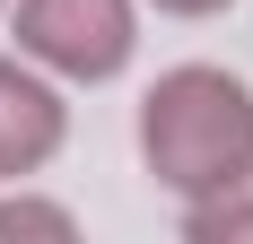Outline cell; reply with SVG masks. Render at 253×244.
<instances>
[{
  "mask_svg": "<svg viewBox=\"0 0 253 244\" xmlns=\"http://www.w3.org/2000/svg\"><path fill=\"white\" fill-rule=\"evenodd\" d=\"M140 157L166 192L201 201L218 183L253 166V96L236 87L227 70H210V61H183L149 87L140 105Z\"/></svg>",
  "mask_w": 253,
  "mask_h": 244,
  "instance_id": "6da1fadb",
  "label": "cell"
},
{
  "mask_svg": "<svg viewBox=\"0 0 253 244\" xmlns=\"http://www.w3.org/2000/svg\"><path fill=\"white\" fill-rule=\"evenodd\" d=\"M131 44V0H18V52L61 79H114Z\"/></svg>",
  "mask_w": 253,
  "mask_h": 244,
  "instance_id": "7a4b0ae2",
  "label": "cell"
},
{
  "mask_svg": "<svg viewBox=\"0 0 253 244\" xmlns=\"http://www.w3.org/2000/svg\"><path fill=\"white\" fill-rule=\"evenodd\" d=\"M61 148V96L18 61H0V174H35Z\"/></svg>",
  "mask_w": 253,
  "mask_h": 244,
  "instance_id": "3957f363",
  "label": "cell"
},
{
  "mask_svg": "<svg viewBox=\"0 0 253 244\" xmlns=\"http://www.w3.org/2000/svg\"><path fill=\"white\" fill-rule=\"evenodd\" d=\"M183 236L192 244H253V166L236 174V183H218V192L192 201V209H183Z\"/></svg>",
  "mask_w": 253,
  "mask_h": 244,
  "instance_id": "277c9868",
  "label": "cell"
},
{
  "mask_svg": "<svg viewBox=\"0 0 253 244\" xmlns=\"http://www.w3.org/2000/svg\"><path fill=\"white\" fill-rule=\"evenodd\" d=\"M18 236H52V244H70V209H52V201H0V244H18Z\"/></svg>",
  "mask_w": 253,
  "mask_h": 244,
  "instance_id": "5b68a950",
  "label": "cell"
},
{
  "mask_svg": "<svg viewBox=\"0 0 253 244\" xmlns=\"http://www.w3.org/2000/svg\"><path fill=\"white\" fill-rule=\"evenodd\" d=\"M157 9H166V18H218L227 0H157Z\"/></svg>",
  "mask_w": 253,
  "mask_h": 244,
  "instance_id": "8992f818",
  "label": "cell"
}]
</instances>
